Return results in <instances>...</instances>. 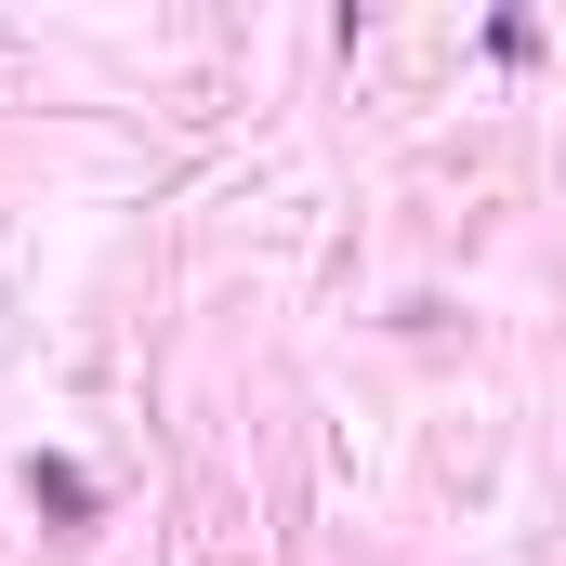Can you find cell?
<instances>
[{
	"label": "cell",
	"mask_w": 566,
	"mask_h": 566,
	"mask_svg": "<svg viewBox=\"0 0 566 566\" xmlns=\"http://www.w3.org/2000/svg\"><path fill=\"white\" fill-rule=\"evenodd\" d=\"M27 501H40V514H66V527H80V514H93V474H80V461H27Z\"/></svg>",
	"instance_id": "6da1fadb"
}]
</instances>
